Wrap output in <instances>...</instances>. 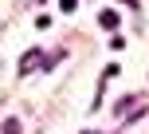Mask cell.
Masks as SVG:
<instances>
[{
    "label": "cell",
    "mask_w": 149,
    "mask_h": 134,
    "mask_svg": "<svg viewBox=\"0 0 149 134\" xmlns=\"http://www.w3.org/2000/svg\"><path fill=\"white\" fill-rule=\"evenodd\" d=\"M36 67H55V59H47L43 51H28V55L20 59V71H24V75H28V71H36Z\"/></svg>",
    "instance_id": "cell-1"
},
{
    "label": "cell",
    "mask_w": 149,
    "mask_h": 134,
    "mask_svg": "<svg viewBox=\"0 0 149 134\" xmlns=\"http://www.w3.org/2000/svg\"><path fill=\"white\" fill-rule=\"evenodd\" d=\"M98 24H102V28H118V12H102Z\"/></svg>",
    "instance_id": "cell-2"
},
{
    "label": "cell",
    "mask_w": 149,
    "mask_h": 134,
    "mask_svg": "<svg viewBox=\"0 0 149 134\" xmlns=\"http://www.w3.org/2000/svg\"><path fill=\"white\" fill-rule=\"evenodd\" d=\"M0 134H20V122H16V118H8L4 126H0Z\"/></svg>",
    "instance_id": "cell-3"
},
{
    "label": "cell",
    "mask_w": 149,
    "mask_h": 134,
    "mask_svg": "<svg viewBox=\"0 0 149 134\" xmlns=\"http://www.w3.org/2000/svg\"><path fill=\"white\" fill-rule=\"evenodd\" d=\"M118 4H126V8H130V4H134V8H137V0H118Z\"/></svg>",
    "instance_id": "cell-4"
},
{
    "label": "cell",
    "mask_w": 149,
    "mask_h": 134,
    "mask_svg": "<svg viewBox=\"0 0 149 134\" xmlns=\"http://www.w3.org/2000/svg\"><path fill=\"white\" fill-rule=\"evenodd\" d=\"M86 134H98V130H86Z\"/></svg>",
    "instance_id": "cell-5"
}]
</instances>
